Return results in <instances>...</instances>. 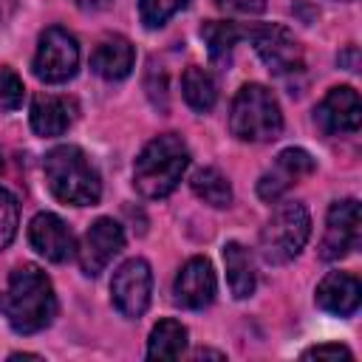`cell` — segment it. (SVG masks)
Masks as SVG:
<instances>
[{"label":"cell","mask_w":362,"mask_h":362,"mask_svg":"<svg viewBox=\"0 0 362 362\" xmlns=\"http://www.w3.org/2000/svg\"><path fill=\"white\" fill-rule=\"evenodd\" d=\"M0 314L17 334H37L48 328L57 317V294L48 274L34 263L17 266L0 294Z\"/></svg>","instance_id":"obj_1"},{"label":"cell","mask_w":362,"mask_h":362,"mask_svg":"<svg viewBox=\"0 0 362 362\" xmlns=\"http://www.w3.org/2000/svg\"><path fill=\"white\" fill-rule=\"evenodd\" d=\"M189 167V150L178 133H161L144 144L133 164V184L144 198L170 195L184 170Z\"/></svg>","instance_id":"obj_2"},{"label":"cell","mask_w":362,"mask_h":362,"mask_svg":"<svg viewBox=\"0 0 362 362\" xmlns=\"http://www.w3.org/2000/svg\"><path fill=\"white\" fill-rule=\"evenodd\" d=\"M45 181L57 201L71 206H93L102 198V181L90 158L74 147L59 144L45 156Z\"/></svg>","instance_id":"obj_3"},{"label":"cell","mask_w":362,"mask_h":362,"mask_svg":"<svg viewBox=\"0 0 362 362\" xmlns=\"http://www.w3.org/2000/svg\"><path fill=\"white\" fill-rule=\"evenodd\" d=\"M229 130L240 141H274L283 133V113L266 85H243L229 110Z\"/></svg>","instance_id":"obj_4"},{"label":"cell","mask_w":362,"mask_h":362,"mask_svg":"<svg viewBox=\"0 0 362 362\" xmlns=\"http://www.w3.org/2000/svg\"><path fill=\"white\" fill-rule=\"evenodd\" d=\"M311 235V215L300 201L280 204L260 229V255L266 263L280 266L294 260Z\"/></svg>","instance_id":"obj_5"},{"label":"cell","mask_w":362,"mask_h":362,"mask_svg":"<svg viewBox=\"0 0 362 362\" xmlns=\"http://www.w3.org/2000/svg\"><path fill=\"white\" fill-rule=\"evenodd\" d=\"M243 37H249L257 57L269 65L272 74L288 76V74L303 71V48L286 25H280V23H255V25L243 28Z\"/></svg>","instance_id":"obj_6"},{"label":"cell","mask_w":362,"mask_h":362,"mask_svg":"<svg viewBox=\"0 0 362 362\" xmlns=\"http://www.w3.org/2000/svg\"><path fill=\"white\" fill-rule=\"evenodd\" d=\"M31 68H34V76L48 85L68 82L79 68V45H76L74 34H68L59 25L45 28L40 34V45H37Z\"/></svg>","instance_id":"obj_7"},{"label":"cell","mask_w":362,"mask_h":362,"mask_svg":"<svg viewBox=\"0 0 362 362\" xmlns=\"http://www.w3.org/2000/svg\"><path fill=\"white\" fill-rule=\"evenodd\" d=\"M150 291H153V272H150L147 260L130 257L113 272L110 297H113V305L124 317H130V320L141 317L150 305Z\"/></svg>","instance_id":"obj_8"},{"label":"cell","mask_w":362,"mask_h":362,"mask_svg":"<svg viewBox=\"0 0 362 362\" xmlns=\"http://www.w3.org/2000/svg\"><path fill=\"white\" fill-rule=\"evenodd\" d=\"M124 249V232L113 218H99L88 226L82 243L76 246L79 269L88 277H96L107 269V263Z\"/></svg>","instance_id":"obj_9"},{"label":"cell","mask_w":362,"mask_h":362,"mask_svg":"<svg viewBox=\"0 0 362 362\" xmlns=\"http://www.w3.org/2000/svg\"><path fill=\"white\" fill-rule=\"evenodd\" d=\"M359 249V204L356 198L334 201L325 218V235L320 243L322 260H339Z\"/></svg>","instance_id":"obj_10"},{"label":"cell","mask_w":362,"mask_h":362,"mask_svg":"<svg viewBox=\"0 0 362 362\" xmlns=\"http://www.w3.org/2000/svg\"><path fill=\"white\" fill-rule=\"evenodd\" d=\"M314 122L320 124L322 133L337 136V133H356L362 124V102L359 93L351 85L331 88L325 99L314 110Z\"/></svg>","instance_id":"obj_11"},{"label":"cell","mask_w":362,"mask_h":362,"mask_svg":"<svg viewBox=\"0 0 362 362\" xmlns=\"http://www.w3.org/2000/svg\"><path fill=\"white\" fill-rule=\"evenodd\" d=\"M215 291H218V283H215L212 263L206 257H189L173 280V300L181 308H192V311L206 308L215 300Z\"/></svg>","instance_id":"obj_12"},{"label":"cell","mask_w":362,"mask_h":362,"mask_svg":"<svg viewBox=\"0 0 362 362\" xmlns=\"http://www.w3.org/2000/svg\"><path fill=\"white\" fill-rule=\"evenodd\" d=\"M314 167H317V164H314V158H311L308 150H303V147H288V150L277 153L274 164L260 175V181H257V195H260L263 201H277V198H280L288 187H294L300 178L311 175Z\"/></svg>","instance_id":"obj_13"},{"label":"cell","mask_w":362,"mask_h":362,"mask_svg":"<svg viewBox=\"0 0 362 362\" xmlns=\"http://www.w3.org/2000/svg\"><path fill=\"white\" fill-rule=\"evenodd\" d=\"M28 240H31L34 252L51 263H65L76 255V240H74L71 226L54 212L34 215V221L28 226Z\"/></svg>","instance_id":"obj_14"},{"label":"cell","mask_w":362,"mask_h":362,"mask_svg":"<svg viewBox=\"0 0 362 362\" xmlns=\"http://www.w3.org/2000/svg\"><path fill=\"white\" fill-rule=\"evenodd\" d=\"M31 130L42 139H51V136H62L74 119H76V102L68 99V96H51V93H40L34 96L31 102Z\"/></svg>","instance_id":"obj_15"},{"label":"cell","mask_w":362,"mask_h":362,"mask_svg":"<svg viewBox=\"0 0 362 362\" xmlns=\"http://www.w3.org/2000/svg\"><path fill=\"white\" fill-rule=\"evenodd\" d=\"M362 286L348 272H328L317 286V305L337 317H351L359 308Z\"/></svg>","instance_id":"obj_16"},{"label":"cell","mask_w":362,"mask_h":362,"mask_svg":"<svg viewBox=\"0 0 362 362\" xmlns=\"http://www.w3.org/2000/svg\"><path fill=\"white\" fill-rule=\"evenodd\" d=\"M133 59H136V51L127 37H107L96 45V51L90 57V68L96 76L116 82L133 71Z\"/></svg>","instance_id":"obj_17"},{"label":"cell","mask_w":362,"mask_h":362,"mask_svg":"<svg viewBox=\"0 0 362 362\" xmlns=\"http://www.w3.org/2000/svg\"><path fill=\"white\" fill-rule=\"evenodd\" d=\"M223 266H226V280H229V288L238 300H246L252 297L255 286H257V272H255V260H252V252L238 243V240H229L223 246Z\"/></svg>","instance_id":"obj_18"},{"label":"cell","mask_w":362,"mask_h":362,"mask_svg":"<svg viewBox=\"0 0 362 362\" xmlns=\"http://www.w3.org/2000/svg\"><path fill=\"white\" fill-rule=\"evenodd\" d=\"M187 348V328L178 320H161L147 339L150 359H178Z\"/></svg>","instance_id":"obj_19"},{"label":"cell","mask_w":362,"mask_h":362,"mask_svg":"<svg viewBox=\"0 0 362 362\" xmlns=\"http://www.w3.org/2000/svg\"><path fill=\"white\" fill-rule=\"evenodd\" d=\"M181 90H184L187 105H189L192 110H198V113L212 110V105H215V99H218V85H215L212 74L204 71V68H198V65H189V68L184 71V76H181Z\"/></svg>","instance_id":"obj_20"},{"label":"cell","mask_w":362,"mask_h":362,"mask_svg":"<svg viewBox=\"0 0 362 362\" xmlns=\"http://www.w3.org/2000/svg\"><path fill=\"white\" fill-rule=\"evenodd\" d=\"M189 184H192V192H195L201 201H206L209 206L223 209V206L232 204V187H229L226 175H223L221 170H215V167H201V170L189 178Z\"/></svg>","instance_id":"obj_21"},{"label":"cell","mask_w":362,"mask_h":362,"mask_svg":"<svg viewBox=\"0 0 362 362\" xmlns=\"http://www.w3.org/2000/svg\"><path fill=\"white\" fill-rule=\"evenodd\" d=\"M201 37L206 42V51L215 62H229L235 42L243 37V28H238L235 23H223V20H209L201 25Z\"/></svg>","instance_id":"obj_22"},{"label":"cell","mask_w":362,"mask_h":362,"mask_svg":"<svg viewBox=\"0 0 362 362\" xmlns=\"http://www.w3.org/2000/svg\"><path fill=\"white\" fill-rule=\"evenodd\" d=\"M187 3L189 0H139V17H141L144 28H161Z\"/></svg>","instance_id":"obj_23"},{"label":"cell","mask_w":362,"mask_h":362,"mask_svg":"<svg viewBox=\"0 0 362 362\" xmlns=\"http://www.w3.org/2000/svg\"><path fill=\"white\" fill-rule=\"evenodd\" d=\"M17 218H20L17 198L6 187H0V252L14 240V235H17Z\"/></svg>","instance_id":"obj_24"},{"label":"cell","mask_w":362,"mask_h":362,"mask_svg":"<svg viewBox=\"0 0 362 362\" xmlns=\"http://www.w3.org/2000/svg\"><path fill=\"white\" fill-rule=\"evenodd\" d=\"M23 105V79L11 68H0V113Z\"/></svg>","instance_id":"obj_25"},{"label":"cell","mask_w":362,"mask_h":362,"mask_svg":"<svg viewBox=\"0 0 362 362\" xmlns=\"http://www.w3.org/2000/svg\"><path fill=\"white\" fill-rule=\"evenodd\" d=\"M303 359H354V351L339 345V342H325V345H314L303 354Z\"/></svg>","instance_id":"obj_26"},{"label":"cell","mask_w":362,"mask_h":362,"mask_svg":"<svg viewBox=\"0 0 362 362\" xmlns=\"http://www.w3.org/2000/svg\"><path fill=\"white\" fill-rule=\"evenodd\" d=\"M215 6L229 14H260L266 8V0H215Z\"/></svg>","instance_id":"obj_27"},{"label":"cell","mask_w":362,"mask_h":362,"mask_svg":"<svg viewBox=\"0 0 362 362\" xmlns=\"http://www.w3.org/2000/svg\"><path fill=\"white\" fill-rule=\"evenodd\" d=\"M82 11H102V8H107L110 6V0H74Z\"/></svg>","instance_id":"obj_28"},{"label":"cell","mask_w":362,"mask_h":362,"mask_svg":"<svg viewBox=\"0 0 362 362\" xmlns=\"http://www.w3.org/2000/svg\"><path fill=\"white\" fill-rule=\"evenodd\" d=\"M339 62L348 65V71H356V45H351L345 54H339Z\"/></svg>","instance_id":"obj_29"},{"label":"cell","mask_w":362,"mask_h":362,"mask_svg":"<svg viewBox=\"0 0 362 362\" xmlns=\"http://www.w3.org/2000/svg\"><path fill=\"white\" fill-rule=\"evenodd\" d=\"M192 356H195V359H201V356H212V359H223V354H218V351H204V348H201V351H195Z\"/></svg>","instance_id":"obj_30"},{"label":"cell","mask_w":362,"mask_h":362,"mask_svg":"<svg viewBox=\"0 0 362 362\" xmlns=\"http://www.w3.org/2000/svg\"><path fill=\"white\" fill-rule=\"evenodd\" d=\"M8 359H40V354H11Z\"/></svg>","instance_id":"obj_31"},{"label":"cell","mask_w":362,"mask_h":362,"mask_svg":"<svg viewBox=\"0 0 362 362\" xmlns=\"http://www.w3.org/2000/svg\"><path fill=\"white\" fill-rule=\"evenodd\" d=\"M0 170H3V158H0Z\"/></svg>","instance_id":"obj_32"},{"label":"cell","mask_w":362,"mask_h":362,"mask_svg":"<svg viewBox=\"0 0 362 362\" xmlns=\"http://www.w3.org/2000/svg\"><path fill=\"white\" fill-rule=\"evenodd\" d=\"M342 3H348V0H342Z\"/></svg>","instance_id":"obj_33"}]
</instances>
